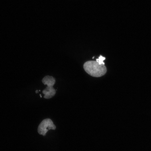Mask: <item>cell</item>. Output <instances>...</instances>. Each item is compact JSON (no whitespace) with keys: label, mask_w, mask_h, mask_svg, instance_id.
<instances>
[{"label":"cell","mask_w":151,"mask_h":151,"mask_svg":"<svg viewBox=\"0 0 151 151\" xmlns=\"http://www.w3.org/2000/svg\"><path fill=\"white\" fill-rule=\"evenodd\" d=\"M38 92H39V91H38V90L36 91V93H38Z\"/></svg>","instance_id":"5b68a950"},{"label":"cell","mask_w":151,"mask_h":151,"mask_svg":"<svg viewBox=\"0 0 151 151\" xmlns=\"http://www.w3.org/2000/svg\"><path fill=\"white\" fill-rule=\"evenodd\" d=\"M83 67L85 72L93 77H101L105 75L107 71L105 65L99 64L96 61H87Z\"/></svg>","instance_id":"6da1fadb"},{"label":"cell","mask_w":151,"mask_h":151,"mask_svg":"<svg viewBox=\"0 0 151 151\" xmlns=\"http://www.w3.org/2000/svg\"><path fill=\"white\" fill-rule=\"evenodd\" d=\"M94 58H95V57H93L92 58H93V59H94Z\"/></svg>","instance_id":"52a82bcc"},{"label":"cell","mask_w":151,"mask_h":151,"mask_svg":"<svg viewBox=\"0 0 151 151\" xmlns=\"http://www.w3.org/2000/svg\"><path fill=\"white\" fill-rule=\"evenodd\" d=\"M55 82V79L50 76H47L42 79V83L44 85H47V88L42 91V93L44 95V98L47 99L51 98L55 95L56 91L53 88Z\"/></svg>","instance_id":"7a4b0ae2"},{"label":"cell","mask_w":151,"mask_h":151,"mask_svg":"<svg viewBox=\"0 0 151 151\" xmlns=\"http://www.w3.org/2000/svg\"><path fill=\"white\" fill-rule=\"evenodd\" d=\"M56 127L52 121L49 119L43 120L39 125L38 133L41 135H46L47 132L50 129H55Z\"/></svg>","instance_id":"3957f363"},{"label":"cell","mask_w":151,"mask_h":151,"mask_svg":"<svg viewBox=\"0 0 151 151\" xmlns=\"http://www.w3.org/2000/svg\"><path fill=\"white\" fill-rule=\"evenodd\" d=\"M40 96L41 98L42 97V96L41 95H40Z\"/></svg>","instance_id":"8992f818"},{"label":"cell","mask_w":151,"mask_h":151,"mask_svg":"<svg viewBox=\"0 0 151 151\" xmlns=\"http://www.w3.org/2000/svg\"><path fill=\"white\" fill-rule=\"evenodd\" d=\"M105 59V58L102 56V55H100V56L98 58L96 59V62H97L99 64L105 65V63H104V61Z\"/></svg>","instance_id":"277c9868"}]
</instances>
